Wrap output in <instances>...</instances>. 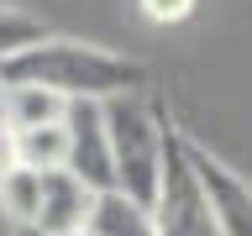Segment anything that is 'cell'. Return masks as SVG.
Masks as SVG:
<instances>
[{
  "mask_svg": "<svg viewBox=\"0 0 252 236\" xmlns=\"http://www.w3.org/2000/svg\"><path fill=\"white\" fill-rule=\"evenodd\" d=\"M0 116L27 131V126H47V121H63L68 116V100L42 84H0Z\"/></svg>",
  "mask_w": 252,
  "mask_h": 236,
  "instance_id": "ba28073f",
  "label": "cell"
},
{
  "mask_svg": "<svg viewBox=\"0 0 252 236\" xmlns=\"http://www.w3.org/2000/svg\"><path fill=\"white\" fill-rule=\"evenodd\" d=\"M84 231L90 236H158V220H153V205L131 200L126 189H100Z\"/></svg>",
  "mask_w": 252,
  "mask_h": 236,
  "instance_id": "52a82bcc",
  "label": "cell"
},
{
  "mask_svg": "<svg viewBox=\"0 0 252 236\" xmlns=\"http://www.w3.org/2000/svg\"><path fill=\"white\" fill-rule=\"evenodd\" d=\"M189 157H194V173H200L205 194H210V210H216L220 236H252V184L226 163V157H216L194 137H189Z\"/></svg>",
  "mask_w": 252,
  "mask_h": 236,
  "instance_id": "277c9868",
  "label": "cell"
},
{
  "mask_svg": "<svg viewBox=\"0 0 252 236\" xmlns=\"http://www.w3.org/2000/svg\"><path fill=\"white\" fill-rule=\"evenodd\" d=\"M94 194L74 168H42V200H37V220L27 231H42V236H74L90 226V210H94Z\"/></svg>",
  "mask_w": 252,
  "mask_h": 236,
  "instance_id": "8992f818",
  "label": "cell"
},
{
  "mask_svg": "<svg viewBox=\"0 0 252 236\" xmlns=\"http://www.w3.org/2000/svg\"><path fill=\"white\" fill-rule=\"evenodd\" d=\"M16 163H27V168H68V116L16 131Z\"/></svg>",
  "mask_w": 252,
  "mask_h": 236,
  "instance_id": "9c48e42d",
  "label": "cell"
},
{
  "mask_svg": "<svg viewBox=\"0 0 252 236\" xmlns=\"http://www.w3.org/2000/svg\"><path fill=\"white\" fill-rule=\"evenodd\" d=\"M194 11V0H142V16L158 21V27H173V21H184Z\"/></svg>",
  "mask_w": 252,
  "mask_h": 236,
  "instance_id": "7c38bea8",
  "label": "cell"
},
{
  "mask_svg": "<svg viewBox=\"0 0 252 236\" xmlns=\"http://www.w3.org/2000/svg\"><path fill=\"white\" fill-rule=\"evenodd\" d=\"M68 168H74L90 189H116L100 100H68Z\"/></svg>",
  "mask_w": 252,
  "mask_h": 236,
  "instance_id": "5b68a950",
  "label": "cell"
},
{
  "mask_svg": "<svg viewBox=\"0 0 252 236\" xmlns=\"http://www.w3.org/2000/svg\"><path fill=\"white\" fill-rule=\"evenodd\" d=\"M0 84H42L63 100H110L147 84V63L126 58L116 47L84 42V37H58L47 31L42 42L21 47L16 58L0 63Z\"/></svg>",
  "mask_w": 252,
  "mask_h": 236,
  "instance_id": "6da1fadb",
  "label": "cell"
},
{
  "mask_svg": "<svg viewBox=\"0 0 252 236\" xmlns=\"http://www.w3.org/2000/svg\"><path fill=\"white\" fill-rule=\"evenodd\" d=\"M105 110V137H110V168H116V189H126L131 200L153 205L158 178H163V147H168V116L147 89L110 94L100 100Z\"/></svg>",
  "mask_w": 252,
  "mask_h": 236,
  "instance_id": "7a4b0ae2",
  "label": "cell"
},
{
  "mask_svg": "<svg viewBox=\"0 0 252 236\" xmlns=\"http://www.w3.org/2000/svg\"><path fill=\"white\" fill-rule=\"evenodd\" d=\"M21 236H42V231H21ZM74 236H90V231H74Z\"/></svg>",
  "mask_w": 252,
  "mask_h": 236,
  "instance_id": "5bb4252c",
  "label": "cell"
},
{
  "mask_svg": "<svg viewBox=\"0 0 252 236\" xmlns=\"http://www.w3.org/2000/svg\"><path fill=\"white\" fill-rule=\"evenodd\" d=\"M42 37H47V21H42V16H32L27 5H11V0H0V63L16 58L21 47L42 42Z\"/></svg>",
  "mask_w": 252,
  "mask_h": 236,
  "instance_id": "8fae6325",
  "label": "cell"
},
{
  "mask_svg": "<svg viewBox=\"0 0 252 236\" xmlns=\"http://www.w3.org/2000/svg\"><path fill=\"white\" fill-rule=\"evenodd\" d=\"M37 200H42V168L16 163V168L0 173V210L16 220V231H27L37 220Z\"/></svg>",
  "mask_w": 252,
  "mask_h": 236,
  "instance_id": "30bf717a",
  "label": "cell"
},
{
  "mask_svg": "<svg viewBox=\"0 0 252 236\" xmlns=\"http://www.w3.org/2000/svg\"><path fill=\"white\" fill-rule=\"evenodd\" d=\"M153 220L158 236H220L210 194H205L194 157H189V131L168 126V147H163V178L153 194Z\"/></svg>",
  "mask_w": 252,
  "mask_h": 236,
  "instance_id": "3957f363",
  "label": "cell"
},
{
  "mask_svg": "<svg viewBox=\"0 0 252 236\" xmlns=\"http://www.w3.org/2000/svg\"><path fill=\"white\" fill-rule=\"evenodd\" d=\"M5 168H16V126L0 116V173Z\"/></svg>",
  "mask_w": 252,
  "mask_h": 236,
  "instance_id": "4fadbf2b",
  "label": "cell"
}]
</instances>
